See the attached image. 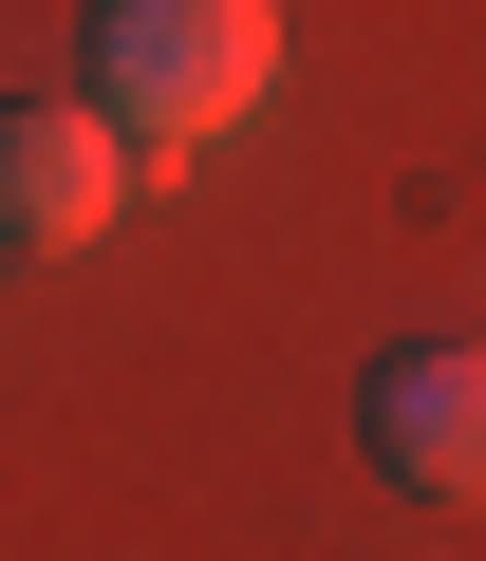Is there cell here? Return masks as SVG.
Masks as SVG:
<instances>
[{
    "label": "cell",
    "instance_id": "cell-1",
    "mask_svg": "<svg viewBox=\"0 0 486 561\" xmlns=\"http://www.w3.org/2000/svg\"><path fill=\"white\" fill-rule=\"evenodd\" d=\"M94 94L113 131H243L281 94V0H94Z\"/></svg>",
    "mask_w": 486,
    "mask_h": 561
},
{
    "label": "cell",
    "instance_id": "cell-2",
    "mask_svg": "<svg viewBox=\"0 0 486 561\" xmlns=\"http://www.w3.org/2000/svg\"><path fill=\"white\" fill-rule=\"evenodd\" d=\"M374 468L430 486V505H486V337H430V356H374Z\"/></svg>",
    "mask_w": 486,
    "mask_h": 561
},
{
    "label": "cell",
    "instance_id": "cell-3",
    "mask_svg": "<svg viewBox=\"0 0 486 561\" xmlns=\"http://www.w3.org/2000/svg\"><path fill=\"white\" fill-rule=\"evenodd\" d=\"M150 150H113L94 113H0V243H94L131 206Z\"/></svg>",
    "mask_w": 486,
    "mask_h": 561
}]
</instances>
